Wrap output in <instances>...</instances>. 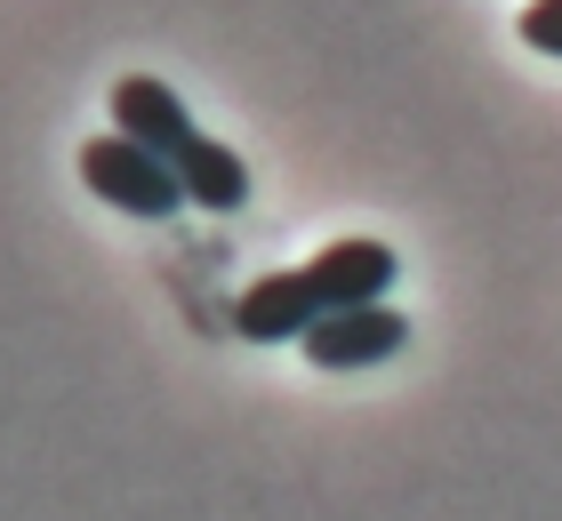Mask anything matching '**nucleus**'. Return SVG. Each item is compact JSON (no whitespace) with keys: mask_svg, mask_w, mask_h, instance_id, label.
<instances>
[{"mask_svg":"<svg viewBox=\"0 0 562 521\" xmlns=\"http://www.w3.org/2000/svg\"><path fill=\"white\" fill-rule=\"evenodd\" d=\"M81 185H89L97 201H113V208H130V217H145V225H161V217H177V208H186L177 161L130 145L121 128H113V137H89V145H81Z\"/></svg>","mask_w":562,"mask_h":521,"instance_id":"nucleus-1","label":"nucleus"},{"mask_svg":"<svg viewBox=\"0 0 562 521\" xmlns=\"http://www.w3.org/2000/svg\"><path fill=\"white\" fill-rule=\"evenodd\" d=\"M402 346H411V321H402L394 305H353V313H322L297 353L314 361V370H378V361H394Z\"/></svg>","mask_w":562,"mask_h":521,"instance_id":"nucleus-2","label":"nucleus"},{"mask_svg":"<svg viewBox=\"0 0 562 521\" xmlns=\"http://www.w3.org/2000/svg\"><path fill=\"white\" fill-rule=\"evenodd\" d=\"M322 321V297H314V273L290 265V273H258L249 290L234 297V329L249 337V346H305V329Z\"/></svg>","mask_w":562,"mask_h":521,"instance_id":"nucleus-3","label":"nucleus"},{"mask_svg":"<svg viewBox=\"0 0 562 521\" xmlns=\"http://www.w3.org/2000/svg\"><path fill=\"white\" fill-rule=\"evenodd\" d=\"M314 297H322V313H353V305H386V290L402 281V265H394V249L386 241H329L314 265Z\"/></svg>","mask_w":562,"mask_h":521,"instance_id":"nucleus-4","label":"nucleus"},{"mask_svg":"<svg viewBox=\"0 0 562 521\" xmlns=\"http://www.w3.org/2000/svg\"><path fill=\"white\" fill-rule=\"evenodd\" d=\"M113 128L130 145L145 152H161V161H177V152L193 145V113H186V97H177L169 81H153V72H130V81H113Z\"/></svg>","mask_w":562,"mask_h":521,"instance_id":"nucleus-5","label":"nucleus"},{"mask_svg":"<svg viewBox=\"0 0 562 521\" xmlns=\"http://www.w3.org/2000/svg\"><path fill=\"white\" fill-rule=\"evenodd\" d=\"M177 185H186L193 208H210V217H234V208L249 201V161L234 145L217 137H193L186 152H177Z\"/></svg>","mask_w":562,"mask_h":521,"instance_id":"nucleus-6","label":"nucleus"},{"mask_svg":"<svg viewBox=\"0 0 562 521\" xmlns=\"http://www.w3.org/2000/svg\"><path fill=\"white\" fill-rule=\"evenodd\" d=\"M522 41L539 48V57H562V0H530L522 9Z\"/></svg>","mask_w":562,"mask_h":521,"instance_id":"nucleus-7","label":"nucleus"}]
</instances>
